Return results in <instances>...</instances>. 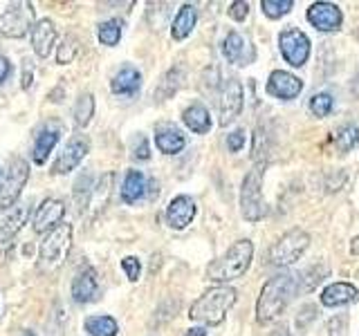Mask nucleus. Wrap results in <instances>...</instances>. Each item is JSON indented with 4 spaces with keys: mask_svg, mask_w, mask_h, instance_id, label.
I'll use <instances>...</instances> for the list:
<instances>
[{
    "mask_svg": "<svg viewBox=\"0 0 359 336\" xmlns=\"http://www.w3.org/2000/svg\"><path fill=\"white\" fill-rule=\"evenodd\" d=\"M297 287H299L297 276L290 272H280L269 278L263 285L261 296H258V302H256V321L272 323L274 318H278L290 305Z\"/></svg>",
    "mask_w": 359,
    "mask_h": 336,
    "instance_id": "obj_1",
    "label": "nucleus"
},
{
    "mask_svg": "<svg viewBox=\"0 0 359 336\" xmlns=\"http://www.w3.org/2000/svg\"><path fill=\"white\" fill-rule=\"evenodd\" d=\"M236 298H238V294H236L233 287H213L191 305L189 316L205 325H220L227 316V312L236 305Z\"/></svg>",
    "mask_w": 359,
    "mask_h": 336,
    "instance_id": "obj_2",
    "label": "nucleus"
},
{
    "mask_svg": "<svg viewBox=\"0 0 359 336\" xmlns=\"http://www.w3.org/2000/svg\"><path fill=\"white\" fill-rule=\"evenodd\" d=\"M254 244L252 240H238L229 246V251L220 255L207 267V278L213 283H229L233 278H241L252 265Z\"/></svg>",
    "mask_w": 359,
    "mask_h": 336,
    "instance_id": "obj_3",
    "label": "nucleus"
},
{
    "mask_svg": "<svg viewBox=\"0 0 359 336\" xmlns=\"http://www.w3.org/2000/svg\"><path fill=\"white\" fill-rule=\"evenodd\" d=\"M72 249V224H59L48 233L39 246V269L43 274H54L59 269L67 253Z\"/></svg>",
    "mask_w": 359,
    "mask_h": 336,
    "instance_id": "obj_4",
    "label": "nucleus"
},
{
    "mask_svg": "<svg viewBox=\"0 0 359 336\" xmlns=\"http://www.w3.org/2000/svg\"><path fill=\"white\" fill-rule=\"evenodd\" d=\"M310 246V235L303 229H290L272 244L269 249V262L274 267H290L306 253Z\"/></svg>",
    "mask_w": 359,
    "mask_h": 336,
    "instance_id": "obj_5",
    "label": "nucleus"
},
{
    "mask_svg": "<svg viewBox=\"0 0 359 336\" xmlns=\"http://www.w3.org/2000/svg\"><path fill=\"white\" fill-rule=\"evenodd\" d=\"M241 211L243 218L250 222H258L265 216V200H263V168L254 166L245 175L241 186Z\"/></svg>",
    "mask_w": 359,
    "mask_h": 336,
    "instance_id": "obj_6",
    "label": "nucleus"
},
{
    "mask_svg": "<svg viewBox=\"0 0 359 336\" xmlns=\"http://www.w3.org/2000/svg\"><path fill=\"white\" fill-rule=\"evenodd\" d=\"M29 177V164L25 160H11L9 168L3 173V179H0V211L9 209L14 202L18 200L22 186L27 184Z\"/></svg>",
    "mask_w": 359,
    "mask_h": 336,
    "instance_id": "obj_7",
    "label": "nucleus"
},
{
    "mask_svg": "<svg viewBox=\"0 0 359 336\" xmlns=\"http://www.w3.org/2000/svg\"><path fill=\"white\" fill-rule=\"evenodd\" d=\"M36 22V11L32 3H18L5 14H0V34L7 38H22Z\"/></svg>",
    "mask_w": 359,
    "mask_h": 336,
    "instance_id": "obj_8",
    "label": "nucleus"
},
{
    "mask_svg": "<svg viewBox=\"0 0 359 336\" xmlns=\"http://www.w3.org/2000/svg\"><path fill=\"white\" fill-rule=\"evenodd\" d=\"M278 48L285 63H290L292 67H301L306 65L310 56V38L301 29L290 27L278 34Z\"/></svg>",
    "mask_w": 359,
    "mask_h": 336,
    "instance_id": "obj_9",
    "label": "nucleus"
},
{
    "mask_svg": "<svg viewBox=\"0 0 359 336\" xmlns=\"http://www.w3.org/2000/svg\"><path fill=\"white\" fill-rule=\"evenodd\" d=\"M88 150H90L88 137H83V134H76V137H72L70 141L65 144V148L59 153V157H56V162L52 166V173L54 175L72 173L74 168L83 162V157L88 155Z\"/></svg>",
    "mask_w": 359,
    "mask_h": 336,
    "instance_id": "obj_10",
    "label": "nucleus"
},
{
    "mask_svg": "<svg viewBox=\"0 0 359 336\" xmlns=\"http://www.w3.org/2000/svg\"><path fill=\"white\" fill-rule=\"evenodd\" d=\"M243 99H245L243 83L238 81V78H227L222 85V94H220V104H218L220 126H229V123L241 115Z\"/></svg>",
    "mask_w": 359,
    "mask_h": 336,
    "instance_id": "obj_11",
    "label": "nucleus"
},
{
    "mask_svg": "<svg viewBox=\"0 0 359 336\" xmlns=\"http://www.w3.org/2000/svg\"><path fill=\"white\" fill-rule=\"evenodd\" d=\"M301 90H303V81L292 72L274 70L267 78V94H272V97H276L280 101L297 99L301 94Z\"/></svg>",
    "mask_w": 359,
    "mask_h": 336,
    "instance_id": "obj_12",
    "label": "nucleus"
},
{
    "mask_svg": "<svg viewBox=\"0 0 359 336\" xmlns=\"http://www.w3.org/2000/svg\"><path fill=\"white\" fill-rule=\"evenodd\" d=\"M65 216V204L61 200H43L41 206L36 209V213H34V220H32V229L36 233H45L50 229H56L61 224Z\"/></svg>",
    "mask_w": 359,
    "mask_h": 336,
    "instance_id": "obj_13",
    "label": "nucleus"
},
{
    "mask_svg": "<svg viewBox=\"0 0 359 336\" xmlns=\"http://www.w3.org/2000/svg\"><path fill=\"white\" fill-rule=\"evenodd\" d=\"M308 20H310V25L319 31H337L341 27L344 14H341V9L332 3H314L308 9Z\"/></svg>",
    "mask_w": 359,
    "mask_h": 336,
    "instance_id": "obj_14",
    "label": "nucleus"
},
{
    "mask_svg": "<svg viewBox=\"0 0 359 336\" xmlns=\"http://www.w3.org/2000/svg\"><path fill=\"white\" fill-rule=\"evenodd\" d=\"M196 218V202L189 195H177L171 200V204L166 209V222L171 229L182 231L187 229Z\"/></svg>",
    "mask_w": 359,
    "mask_h": 336,
    "instance_id": "obj_15",
    "label": "nucleus"
},
{
    "mask_svg": "<svg viewBox=\"0 0 359 336\" xmlns=\"http://www.w3.org/2000/svg\"><path fill=\"white\" fill-rule=\"evenodd\" d=\"M222 54L233 65H250L254 61V48L238 31L227 34V38L222 41Z\"/></svg>",
    "mask_w": 359,
    "mask_h": 336,
    "instance_id": "obj_16",
    "label": "nucleus"
},
{
    "mask_svg": "<svg viewBox=\"0 0 359 336\" xmlns=\"http://www.w3.org/2000/svg\"><path fill=\"white\" fill-rule=\"evenodd\" d=\"M56 43V27L50 18H41L34 22L32 27V45H34V52H36L41 59H48L52 48Z\"/></svg>",
    "mask_w": 359,
    "mask_h": 336,
    "instance_id": "obj_17",
    "label": "nucleus"
},
{
    "mask_svg": "<svg viewBox=\"0 0 359 336\" xmlns=\"http://www.w3.org/2000/svg\"><path fill=\"white\" fill-rule=\"evenodd\" d=\"M359 298V289L351 283H332L321 291V305L341 307Z\"/></svg>",
    "mask_w": 359,
    "mask_h": 336,
    "instance_id": "obj_18",
    "label": "nucleus"
},
{
    "mask_svg": "<svg viewBox=\"0 0 359 336\" xmlns=\"http://www.w3.org/2000/svg\"><path fill=\"white\" fill-rule=\"evenodd\" d=\"M99 278L93 267H86L81 274L72 280V298L74 302H90L97 296Z\"/></svg>",
    "mask_w": 359,
    "mask_h": 336,
    "instance_id": "obj_19",
    "label": "nucleus"
},
{
    "mask_svg": "<svg viewBox=\"0 0 359 336\" xmlns=\"http://www.w3.org/2000/svg\"><path fill=\"white\" fill-rule=\"evenodd\" d=\"M142 88V74L135 67H121V70L112 76L110 90L115 94H135Z\"/></svg>",
    "mask_w": 359,
    "mask_h": 336,
    "instance_id": "obj_20",
    "label": "nucleus"
},
{
    "mask_svg": "<svg viewBox=\"0 0 359 336\" xmlns=\"http://www.w3.org/2000/svg\"><path fill=\"white\" fill-rule=\"evenodd\" d=\"M146 188H149V184H146L144 173L128 171L126 177H123V184H121V200L126 202V204H135V202L144 197Z\"/></svg>",
    "mask_w": 359,
    "mask_h": 336,
    "instance_id": "obj_21",
    "label": "nucleus"
},
{
    "mask_svg": "<svg viewBox=\"0 0 359 336\" xmlns=\"http://www.w3.org/2000/svg\"><path fill=\"white\" fill-rule=\"evenodd\" d=\"M155 144H157V148H160L164 155H177L187 146V139H184V134L180 132L177 128L166 126V128L157 130Z\"/></svg>",
    "mask_w": 359,
    "mask_h": 336,
    "instance_id": "obj_22",
    "label": "nucleus"
},
{
    "mask_svg": "<svg viewBox=\"0 0 359 336\" xmlns=\"http://www.w3.org/2000/svg\"><path fill=\"white\" fill-rule=\"evenodd\" d=\"M196 20H198V9L194 5H182L177 11V16L173 20V27H171V36L175 41H184L191 31L196 27Z\"/></svg>",
    "mask_w": 359,
    "mask_h": 336,
    "instance_id": "obj_23",
    "label": "nucleus"
},
{
    "mask_svg": "<svg viewBox=\"0 0 359 336\" xmlns=\"http://www.w3.org/2000/svg\"><path fill=\"white\" fill-rule=\"evenodd\" d=\"M182 121L189 130H194L198 134H205L209 132L211 128V117H209V110L202 106V104H194L189 106L184 112H182Z\"/></svg>",
    "mask_w": 359,
    "mask_h": 336,
    "instance_id": "obj_24",
    "label": "nucleus"
},
{
    "mask_svg": "<svg viewBox=\"0 0 359 336\" xmlns=\"http://www.w3.org/2000/svg\"><path fill=\"white\" fill-rule=\"evenodd\" d=\"M29 213H32L29 204H22L16 211H11L9 216L0 222V242H7L9 238H14V235L22 229V224L27 222Z\"/></svg>",
    "mask_w": 359,
    "mask_h": 336,
    "instance_id": "obj_25",
    "label": "nucleus"
},
{
    "mask_svg": "<svg viewBox=\"0 0 359 336\" xmlns=\"http://www.w3.org/2000/svg\"><path fill=\"white\" fill-rule=\"evenodd\" d=\"M59 137L61 134L56 130H43L39 137H36V144H34V150H32V160L34 164H45L48 162V157L52 153V148L56 144H59Z\"/></svg>",
    "mask_w": 359,
    "mask_h": 336,
    "instance_id": "obj_26",
    "label": "nucleus"
},
{
    "mask_svg": "<svg viewBox=\"0 0 359 336\" xmlns=\"http://www.w3.org/2000/svg\"><path fill=\"white\" fill-rule=\"evenodd\" d=\"M83 325L90 336H117L119 332V325L112 316H88Z\"/></svg>",
    "mask_w": 359,
    "mask_h": 336,
    "instance_id": "obj_27",
    "label": "nucleus"
},
{
    "mask_svg": "<svg viewBox=\"0 0 359 336\" xmlns=\"http://www.w3.org/2000/svg\"><path fill=\"white\" fill-rule=\"evenodd\" d=\"M95 117V97L93 94H81L74 104V123L79 128H86Z\"/></svg>",
    "mask_w": 359,
    "mask_h": 336,
    "instance_id": "obj_28",
    "label": "nucleus"
},
{
    "mask_svg": "<svg viewBox=\"0 0 359 336\" xmlns=\"http://www.w3.org/2000/svg\"><path fill=\"white\" fill-rule=\"evenodd\" d=\"M359 144V126L355 123H346L339 130L334 132V146L341 153H351L353 148H357Z\"/></svg>",
    "mask_w": 359,
    "mask_h": 336,
    "instance_id": "obj_29",
    "label": "nucleus"
},
{
    "mask_svg": "<svg viewBox=\"0 0 359 336\" xmlns=\"http://www.w3.org/2000/svg\"><path fill=\"white\" fill-rule=\"evenodd\" d=\"M121 25L123 22L119 18H110V20H104L97 29V36H99V43L101 45H108V48H112V45H117L119 38H121Z\"/></svg>",
    "mask_w": 359,
    "mask_h": 336,
    "instance_id": "obj_30",
    "label": "nucleus"
},
{
    "mask_svg": "<svg viewBox=\"0 0 359 336\" xmlns=\"http://www.w3.org/2000/svg\"><path fill=\"white\" fill-rule=\"evenodd\" d=\"M269 157V144H267V134L263 128L254 130V148H252V160L258 168H265Z\"/></svg>",
    "mask_w": 359,
    "mask_h": 336,
    "instance_id": "obj_31",
    "label": "nucleus"
},
{
    "mask_svg": "<svg viewBox=\"0 0 359 336\" xmlns=\"http://www.w3.org/2000/svg\"><path fill=\"white\" fill-rule=\"evenodd\" d=\"M332 108H334V99L328 92H319V94H314L310 99V112L317 119L328 117L330 112H332Z\"/></svg>",
    "mask_w": 359,
    "mask_h": 336,
    "instance_id": "obj_32",
    "label": "nucleus"
},
{
    "mask_svg": "<svg viewBox=\"0 0 359 336\" xmlns=\"http://www.w3.org/2000/svg\"><path fill=\"white\" fill-rule=\"evenodd\" d=\"M261 7H263V14L267 18H274L276 20L280 16L290 14L292 7H294V3H292V0H263Z\"/></svg>",
    "mask_w": 359,
    "mask_h": 336,
    "instance_id": "obj_33",
    "label": "nucleus"
},
{
    "mask_svg": "<svg viewBox=\"0 0 359 336\" xmlns=\"http://www.w3.org/2000/svg\"><path fill=\"white\" fill-rule=\"evenodd\" d=\"M76 52H79V41L74 36H65L59 45V52H56V63L67 65L76 59Z\"/></svg>",
    "mask_w": 359,
    "mask_h": 336,
    "instance_id": "obj_34",
    "label": "nucleus"
},
{
    "mask_svg": "<svg viewBox=\"0 0 359 336\" xmlns=\"http://www.w3.org/2000/svg\"><path fill=\"white\" fill-rule=\"evenodd\" d=\"M180 76H182V74H180L177 67H175V70L168 72V74L164 76V81H162L160 90H157V97H160V99H168V97H171V94L175 92V90L180 88Z\"/></svg>",
    "mask_w": 359,
    "mask_h": 336,
    "instance_id": "obj_35",
    "label": "nucleus"
},
{
    "mask_svg": "<svg viewBox=\"0 0 359 336\" xmlns=\"http://www.w3.org/2000/svg\"><path fill=\"white\" fill-rule=\"evenodd\" d=\"M121 269L126 272V276H128V280H140V274H142V265H140V260L135 255H128V258H123L121 260Z\"/></svg>",
    "mask_w": 359,
    "mask_h": 336,
    "instance_id": "obj_36",
    "label": "nucleus"
},
{
    "mask_svg": "<svg viewBox=\"0 0 359 336\" xmlns=\"http://www.w3.org/2000/svg\"><path fill=\"white\" fill-rule=\"evenodd\" d=\"M133 157L135 160H140V162H146L151 157V146H149V139L146 137H137V144H135V150H133Z\"/></svg>",
    "mask_w": 359,
    "mask_h": 336,
    "instance_id": "obj_37",
    "label": "nucleus"
},
{
    "mask_svg": "<svg viewBox=\"0 0 359 336\" xmlns=\"http://www.w3.org/2000/svg\"><path fill=\"white\" fill-rule=\"evenodd\" d=\"M247 14H250V3H245V0H236V3L229 5V16L233 20H245Z\"/></svg>",
    "mask_w": 359,
    "mask_h": 336,
    "instance_id": "obj_38",
    "label": "nucleus"
},
{
    "mask_svg": "<svg viewBox=\"0 0 359 336\" xmlns=\"http://www.w3.org/2000/svg\"><path fill=\"white\" fill-rule=\"evenodd\" d=\"M243 146H245V130L243 128H238V130H233L231 134H227V148L231 153H238Z\"/></svg>",
    "mask_w": 359,
    "mask_h": 336,
    "instance_id": "obj_39",
    "label": "nucleus"
},
{
    "mask_svg": "<svg viewBox=\"0 0 359 336\" xmlns=\"http://www.w3.org/2000/svg\"><path fill=\"white\" fill-rule=\"evenodd\" d=\"M32 81H34V63H32V59H25L22 61V76H20L22 90H27L32 85Z\"/></svg>",
    "mask_w": 359,
    "mask_h": 336,
    "instance_id": "obj_40",
    "label": "nucleus"
},
{
    "mask_svg": "<svg viewBox=\"0 0 359 336\" xmlns=\"http://www.w3.org/2000/svg\"><path fill=\"white\" fill-rule=\"evenodd\" d=\"M328 330H330V336H344V332H346V316H334L328 323Z\"/></svg>",
    "mask_w": 359,
    "mask_h": 336,
    "instance_id": "obj_41",
    "label": "nucleus"
},
{
    "mask_svg": "<svg viewBox=\"0 0 359 336\" xmlns=\"http://www.w3.org/2000/svg\"><path fill=\"white\" fill-rule=\"evenodd\" d=\"M314 316H317V307H314V305H306V307H303V314L297 318V325H299V328H306V325H308Z\"/></svg>",
    "mask_w": 359,
    "mask_h": 336,
    "instance_id": "obj_42",
    "label": "nucleus"
},
{
    "mask_svg": "<svg viewBox=\"0 0 359 336\" xmlns=\"http://www.w3.org/2000/svg\"><path fill=\"white\" fill-rule=\"evenodd\" d=\"M9 72H11V65H9V61L5 59V56H0V83H3L5 78L9 76Z\"/></svg>",
    "mask_w": 359,
    "mask_h": 336,
    "instance_id": "obj_43",
    "label": "nucleus"
},
{
    "mask_svg": "<svg viewBox=\"0 0 359 336\" xmlns=\"http://www.w3.org/2000/svg\"><path fill=\"white\" fill-rule=\"evenodd\" d=\"M187 336H207V330L205 328H191V330H187Z\"/></svg>",
    "mask_w": 359,
    "mask_h": 336,
    "instance_id": "obj_44",
    "label": "nucleus"
},
{
    "mask_svg": "<svg viewBox=\"0 0 359 336\" xmlns=\"http://www.w3.org/2000/svg\"><path fill=\"white\" fill-rule=\"evenodd\" d=\"M353 94L359 99V72L355 74V78H353Z\"/></svg>",
    "mask_w": 359,
    "mask_h": 336,
    "instance_id": "obj_45",
    "label": "nucleus"
},
{
    "mask_svg": "<svg viewBox=\"0 0 359 336\" xmlns=\"http://www.w3.org/2000/svg\"><path fill=\"white\" fill-rule=\"evenodd\" d=\"M351 251H353L355 255L359 253V238H355V240H353V244H351Z\"/></svg>",
    "mask_w": 359,
    "mask_h": 336,
    "instance_id": "obj_46",
    "label": "nucleus"
},
{
    "mask_svg": "<svg viewBox=\"0 0 359 336\" xmlns=\"http://www.w3.org/2000/svg\"><path fill=\"white\" fill-rule=\"evenodd\" d=\"M0 179H3V166H0Z\"/></svg>",
    "mask_w": 359,
    "mask_h": 336,
    "instance_id": "obj_47",
    "label": "nucleus"
}]
</instances>
